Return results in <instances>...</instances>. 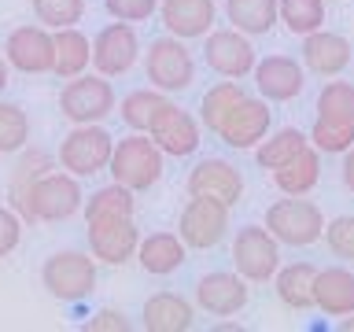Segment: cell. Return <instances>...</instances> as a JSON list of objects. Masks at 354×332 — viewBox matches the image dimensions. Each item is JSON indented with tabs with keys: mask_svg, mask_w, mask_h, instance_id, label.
Here are the masks:
<instances>
[{
	"mask_svg": "<svg viewBox=\"0 0 354 332\" xmlns=\"http://www.w3.org/2000/svg\"><path fill=\"white\" fill-rule=\"evenodd\" d=\"M30 4H33V19L44 30L77 26L85 19V0H30Z\"/></svg>",
	"mask_w": 354,
	"mask_h": 332,
	"instance_id": "d590c367",
	"label": "cell"
},
{
	"mask_svg": "<svg viewBox=\"0 0 354 332\" xmlns=\"http://www.w3.org/2000/svg\"><path fill=\"white\" fill-rule=\"evenodd\" d=\"M225 232H229V207L210 196H192L185 203L181 218H177V237L192 251L214 248V243H221Z\"/></svg>",
	"mask_w": 354,
	"mask_h": 332,
	"instance_id": "9c48e42d",
	"label": "cell"
},
{
	"mask_svg": "<svg viewBox=\"0 0 354 332\" xmlns=\"http://www.w3.org/2000/svg\"><path fill=\"white\" fill-rule=\"evenodd\" d=\"M243 96H248V93H243V85L236 82V77H225V82L210 85L203 93V100H199V126H203L207 133H218L221 118H225Z\"/></svg>",
	"mask_w": 354,
	"mask_h": 332,
	"instance_id": "f546056e",
	"label": "cell"
},
{
	"mask_svg": "<svg viewBox=\"0 0 354 332\" xmlns=\"http://www.w3.org/2000/svg\"><path fill=\"white\" fill-rule=\"evenodd\" d=\"M22 240V218L11 207H0V259H8Z\"/></svg>",
	"mask_w": 354,
	"mask_h": 332,
	"instance_id": "ab89813d",
	"label": "cell"
},
{
	"mask_svg": "<svg viewBox=\"0 0 354 332\" xmlns=\"http://www.w3.org/2000/svg\"><path fill=\"white\" fill-rule=\"evenodd\" d=\"M48 170H55V159L48 151H41V148H22V155H19V163H15V170H11V181H8V199H11V207L19 203L22 196H26V188L37 181L41 174H48Z\"/></svg>",
	"mask_w": 354,
	"mask_h": 332,
	"instance_id": "d6a6232c",
	"label": "cell"
},
{
	"mask_svg": "<svg viewBox=\"0 0 354 332\" xmlns=\"http://www.w3.org/2000/svg\"><path fill=\"white\" fill-rule=\"evenodd\" d=\"M306 137L299 133L295 126H288V129H277L273 137H262L259 144H254V159H259L262 170H281V166L292 159L295 151H303L306 148Z\"/></svg>",
	"mask_w": 354,
	"mask_h": 332,
	"instance_id": "4dcf8cb0",
	"label": "cell"
},
{
	"mask_svg": "<svg viewBox=\"0 0 354 332\" xmlns=\"http://www.w3.org/2000/svg\"><path fill=\"white\" fill-rule=\"evenodd\" d=\"M199 118H192L188 111H181L170 100L159 115H155L151 122V129H148V137L159 144V151L162 155H174V159H185V155H192L199 148Z\"/></svg>",
	"mask_w": 354,
	"mask_h": 332,
	"instance_id": "2e32d148",
	"label": "cell"
},
{
	"mask_svg": "<svg viewBox=\"0 0 354 332\" xmlns=\"http://www.w3.org/2000/svg\"><path fill=\"white\" fill-rule=\"evenodd\" d=\"M166 104H170V96H166L162 89H151V85L148 89H133V93L118 104V115L133 133H148L155 115H159Z\"/></svg>",
	"mask_w": 354,
	"mask_h": 332,
	"instance_id": "f1b7e54d",
	"label": "cell"
},
{
	"mask_svg": "<svg viewBox=\"0 0 354 332\" xmlns=\"http://www.w3.org/2000/svg\"><path fill=\"white\" fill-rule=\"evenodd\" d=\"M115 85L104 74H77L66 77L63 93H59V111L63 118H71L74 126H88V122H104L111 111H115Z\"/></svg>",
	"mask_w": 354,
	"mask_h": 332,
	"instance_id": "8992f818",
	"label": "cell"
},
{
	"mask_svg": "<svg viewBox=\"0 0 354 332\" xmlns=\"http://www.w3.org/2000/svg\"><path fill=\"white\" fill-rule=\"evenodd\" d=\"M225 15L232 30L248 33V37H262L277 26V0H225Z\"/></svg>",
	"mask_w": 354,
	"mask_h": 332,
	"instance_id": "4316f807",
	"label": "cell"
},
{
	"mask_svg": "<svg viewBox=\"0 0 354 332\" xmlns=\"http://www.w3.org/2000/svg\"><path fill=\"white\" fill-rule=\"evenodd\" d=\"M159 19L166 33H174L181 41H196L214 30L218 4L214 0H159Z\"/></svg>",
	"mask_w": 354,
	"mask_h": 332,
	"instance_id": "d6986e66",
	"label": "cell"
},
{
	"mask_svg": "<svg viewBox=\"0 0 354 332\" xmlns=\"http://www.w3.org/2000/svg\"><path fill=\"white\" fill-rule=\"evenodd\" d=\"M82 203H85L82 177H74L66 170H48L26 188V196H22L11 210H15L22 221H30V225H52V221L74 218L77 210H82Z\"/></svg>",
	"mask_w": 354,
	"mask_h": 332,
	"instance_id": "6da1fadb",
	"label": "cell"
},
{
	"mask_svg": "<svg viewBox=\"0 0 354 332\" xmlns=\"http://www.w3.org/2000/svg\"><path fill=\"white\" fill-rule=\"evenodd\" d=\"M248 299H251V288H248V281H243L240 273L218 270V273H207V277L196 281V306L207 310L210 317L240 314V310L248 306Z\"/></svg>",
	"mask_w": 354,
	"mask_h": 332,
	"instance_id": "9a60e30c",
	"label": "cell"
},
{
	"mask_svg": "<svg viewBox=\"0 0 354 332\" xmlns=\"http://www.w3.org/2000/svg\"><path fill=\"white\" fill-rule=\"evenodd\" d=\"M137 192L118 181H111L104 188H96L93 196L82 203V214L85 221H100V218H133V207H137Z\"/></svg>",
	"mask_w": 354,
	"mask_h": 332,
	"instance_id": "83f0119b",
	"label": "cell"
},
{
	"mask_svg": "<svg viewBox=\"0 0 354 332\" xmlns=\"http://www.w3.org/2000/svg\"><path fill=\"white\" fill-rule=\"evenodd\" d=\"M162 159L166 155L159 151V144L148 133H129V137L115 140V148H111L107 174H111V181L126 185L133 192H148L162 177Z\"/></svg>",
	"mask_w": 354,
	"mask_h": 332,
	"instance_id": "7a4b0ae2",
	"label": "cell"
},
{
	"mask_svg": "<svg viewBox=\"0 0 354 332\" xmlns=\"http://www.w3.org/2000/svg\"><path fill=\"white\" fill-rule=\"evenodd\" d=\"M4 59L22 74H52V63H55L52 30H44L41 22L15 26L4 41Z\"/></svg>",
	"mask_w": 354,
	"mask_h": 332,
	"instance_id": "7c38bea8",
	"label": "cell"
},
{
	"mask_svg": "<svg viewBox=\"0 0 354 332\" xmlns=\"http://www.w3.org/2000/svg\"><path fill=\"white\" fill-rule=\"evenodd\" d=\"M85 229H88V251H93L96 262L122 266L137 255L140 229L133 225V218H100V221H85Z\"/></svg>",
	"mask_w": 354,
	"mask_h": 332,
	"instance_id": "5bb4252c",
	"label": "cell"
},
{
	"mask_svg": "<svg viewBox=\"0 0 354 332\" xmlns=\"http://www.w3.org/2000/svg\"><path fill=\"white\" fill-rule=\"evenodd\" d=\"M214 332H243V325H236V321H221V325H214Z\"/></svg>",
	"mask_w": 354,
	"mask_h": 332,
	"instance_id": "ee69618b",
	"label": "cell"
},
{
	"mask_svg": "<svg viewBox=\"0 0 354 332\" xmlns=\"http://www.w3.org/2000/svg\"><path fill=\"white\" fill-rule=\"evenodd\" d=\"M188 196H210L225 207H236L243 196V177L225 159H199L188 174Z\"/></svg>",
	"mask_w": 354,
	"mask_h": 332,
	"instance_id": "e0dca14e",
	"label": "cell"
},
{
	"mask_svg": "<svg viewBox=\"0 0 354 332\" xmlns=\"http://www.w3.org/2000/svg\"><path fill=\"white\" fill-rule=\"evenodd\" d=\"M104 8L118 22H148L159 11V0H104Z\"/></svg>",
	"mask_w": 354,
	"mask_h": 332,
	"instance_id": "f35d334b",
	"label": "cell"
},
{
	"mask_svg": "<svg viewBox=\"0 0 354 332\" xmlns=\"http://www.w3.org/2000/svg\"><path fill=\"white\" fill-rule=\"evenodd\" d=\"M266 229L277 237V243L288 248H310L325 232V214L317 203H310L303 196H288L266 207Z\"/></svg>",
	"mask_w": 354,
	"mask_h": 332,
	"instance_id": "277c9868",
	"label": "cell"
},
{
	"mask_svg": "<svg viewBox=\"0 0 354 332\" xmlns=\"http://www.w3.org/2000/svg\"><path fill=\"white\" fill-rule=\"evenodd\" d=\"M339 174H343V185H347L351 192H354V144H351L347 151H343V166H339Z\"/></svg>",
	"mask_w": 354,
	"mask_h": 332,
	"instance_id": "b9f144b4",
	"label": "cell"
},
{
	"mask_svg": "<svg viewBox=\"0 0 354 332\" xmlns=\"http://www.w3.org/2000/svg\"><path fill=\"white\" fill-rule=\"evenodd\" d=\"M4 89H8V59L0 55V96H4Z\"/></svg>",
	"mask_w": 354,
	"mask_h": 332,
	"instance_id": "7bdbcfd3",
	"label": "cell"
},
{
	"mask_svg": "<svg viewBox=\"0 0 354 332\" xmlns=\"http://www.w3.org/2000/svg\"><path fill=\"white\" fill-rule=\"evenodd\" d=\"M140 317H144V329L148 332H188L196 321V310L177 292H155V295H148Z\"/></svg>",
	"mask_w": 354,
	"mask_h": 332,
	"instance_id": "603a6c76",
	"label": "cell"
},
{
	"mask_svg": "<svg viewBox=\"0 0 354 332\" xmlns=\"http://www.w3.org/2000/svg\"><path fill=\"white\" fill-rule=\"evenodd\" d=\"M30 144V115L11 100H0V155H15Z\"/></svg>",
	"mask_w": 354,
	"mask_h": 332,
	"instance_id": "e575fe53",
	"label": "cell"
},
{
	"mask_svg": "<svg viewBox=\"0 0 354 332\" xmlns=\"http://www.w3.org/2000/svg\"><path fill=\"white\" fill-rule=\"evenodd\" d=\"M133 259L140 262V270L144 273H151V277H166V273H174V270H181L185 259H188V248H185V240L177 237V232H148V237H140L137 243V255Z\"/></svg>",
	"mask_w": 354,
	"mask_h": 332,
	"instance_id": "44dd1931",
	"label": "cell"
},
{
	"mask_svg": "<svg viewBox=\"0 0 354 332\" xmlns=\"http://www.w3.org/2000/svg\"><path fill=\"white\" fill-rule=\"evenodd\" d=\"M277 22L295 37H306L325 26V0H277Z\"/></svg>",
	"mask_w": 354,
	"mask_h": 332,
	"instance_id": "1f68e13d",
	"label": "cell"
},
{
	"mask_svg": "<svg viewBox=\"0 0 354 332\" xmlns=\"http://www.w3.org/2000/svg\"><path fill=\"white\" fill-rule=\"evenodd\" d=\"M303 63L317 77H336L351 66V41L343 33H332L321 26L303 37Z\"/></svg>",
	"mask_w": 354,
	"mask_h": 332,
	"instance_id": "ffe728a7",
	"label": "cell"
},
{
	"mask_svg": "<svg viewBox=\"0 0 354 332\" xmlns=\"http://www.w3.org/2000/svg\"><path fill=\"white\" fill-rule=\"evenodd\" d=\"M41 284L59 303H82L96 288V259L85 251H55L41 266Z\"/></svg>",
	"mask_w": 354,
	"mask_h": 332,
	"instance_id": "5b68a950",
	"label": "cell"
},
{
	"mask_svg": "<svg viewBox=\"0 0 354 332\" xmlns=\"http://www.w3.org/2000/svg\"><path fill=\"white\" fill-rule=\"evenodd\" d=\"M317 118L354 126V82H328L317 96Z\"/></svg>",
	"mask_w": 354,
	"mask_h": 332,
	"instance_id": "836d02e7",
	"label": "cell"
},
{
	"mask_svg": "<svg viewBox=\"0 0 354 332\" xmlns=\"http://www.w3.org/2000/svg\"><path fill=\"white\" fill-rule=\"evenodd\" d=\"M232 266L248 284H266L281 270V243L266 225H243L232 240Z\"/></svg>",
	"mask_w": 354,
	"mask_h": 332,
	"instance_id": "ba28073f",
	"label": "cell"
},
{
	"mask_svg": "<svg viewBox=\"0 0 354 332\" xmlns=\"http://www.w3.org/2000/svg\"><path fill=\"white\" fill-rule=\"evenodd\" d=\"M111 148H115V137H111L100 122L74 126L59 140V166L66 174H74V177H93L100 170H107Z\"/></svg>",
	"mask_w": 354,
	"mask_h": 332,
	"instance_id": "52a82bcc",
	"label": "cell"
},
{
	"mask_svg": "<svg viewBox=\"0 0 354 332\" xmlns=\"http://www.w3.org/2000/svg\"><path fill=\"white\" fill-rule=\"evenodd\" d=\"M129 329H133V321L122 314V310H115V306L96 310V314L85 321V332H129Z\"/></svg>",
	"mask_w": 354,
	"mask_h": 332,
	"instance_id": "60d3db41",
	"label": "cell"
},
{
	"mask_svg": "<svg viewBox=\"0 0 354 332\" xmlns=\"http://www.w3.org/2000/svg\"><path fill=\"white\" fill-rule=\"evenodd\" d=\"M306 140L314 144L317 151H325V155H343V151H347L351 144H354V126H339V122L317 118Z\"/></svg>",
	"mask_w": 354,
	"mask_h": 332,
	"instance_id": "8d00e7d4",
	"label": "cell"
},
{
	"mask_svg": "<svg viewBox=\"0 0 354 332\" xmlns=\"http://www.w3.org/2000/svg\"><path fill=\"white\" fill-rule=\"evenodd\" d=\"M254 85H259V96L270 100V104H288L303 93L306 85V74L303 66L288 55H266V59L254 63Z\"/></svg>",
	"mask_w": 354,
	"mask_h": 332,
	"instance_id": "ac0fdd59",
	"label": "cell"
},
{
	"mask_svg": "<svg viewBox=\"0 0 354 332\" xmlns=\"http://www.w3.org/2000/svg\"><path fill=\"white\" fill-rule=\"evenodd\" d=\"M203 63L210 66L214 74L221 77H248L254 71V63H259V55H254V44L248 33L240 30H210L203 37Z\"/></svg>",
	"mask_w": 354,
	"mask_h": 332,
	"instance_id": "8fae6325",
	"label": "cell"
},
{
	"mask_svg": "<svg viewBox=\"0 0 354 332\" xmlns=\"http://www.w3.org/2000/svg\"><path fill=\"white\" fill-rule=\"evenodd\" d=\"M314 306L325 310L328 317L354 314V273L347 266H328L314 277Z\"/></svg>",
	"mask_w": 354,
	"mask_h": 332,
	"instance_id": "7402d4cb",
	"label": "cell"
},
{
	"mask_svg": "<svg viewBox=\"0 0 354 332\" xmlns=\"http://www.w3.org/2000/svg\"><path fill=\"white\" fill-rule=\"evenodd\" d=\"M52 44H55V63H52V74L55 77H77L88 71L93 63V41L85 37L77 26H63V30H52Z\"/></svg>",
	"mask_w": 354,
	"mask_h": 332,
	"instance_id": "cb8c5ba5",
	"label": "cell"
},
{
	"mask_svg": "<svg viewBox=\"0 0 354 332\" xmlns=\"http://www.w3.org/2000/svg\"><path fill=\"white\" fill-rule=\"evenodd\" d=\"M325 243H328V251L336 255V259L343 262H354V214H343V218H332L328 225H325Z\"/></svg>",
	"mask_w": 354,
	"mask_h": 332,
	"instance_id": "74e56055",
	"label": "cell"
},
{
	"mask_svg": "<svg viewBox=\"0 0 354 332\" xmlns=\"http://www.w3.org/2000/svg\"><path fill=\"white\" fill-rule=\"evenodd\" d=\"M339 332H354V314H347V317L339 321Z\"/></svg>",
	"mask_w": 354,
	"mask_h": 332,
	"instance_id": "f6af8a7d",
	"label": "cell"
},
{
	"mask_svg": "<svg viewBox=\"0 0 354 332\" xmlns=\"http://www.w3.org/2000/svg\"><path fill=\"white\" fill-rule=\"evenodd\" d=\"M321 181V151L314 144H306L303 151H295L281 170H273V185L281 188L284 196H306L314 192Z\"/></svg>",
	"mask_w": 354,
	"mask_h": 332,
	"instance_id": "d4e9b609",
	"label": "cell"
},
{
	"mask_svg": "<svg viewBox=\"0 0 354 332\" xmlns=\"http://www.w3.org/2000/svg\"><path fill=\"white\" fill-rule=\"evenodd\" d=\"M140 59V37L133 22H107L93 37V71L104 77H122Z\"/></svg>",
	"mask_w": 354,
	"mask_h": 332,
	"instance_id": "30bf717a",
	"label": "cell"
},
{
	"mask_svg": "<svg viewBox=\"0 0 354 332\" xmlns=\"http://www.w3.org/2000/svg\"><path fill=\"white\" fill-rule=\"evenodd\" d=\"M273 126V111H270V100H262V96H243L236 107L229 111L225 118H221V126H218V137L229 144V148H254L266 133H270Z\"/></svg>",
	"mask_w": 354,
	"mask_h": 332,
	"instance_id": "4fadbf2b",
	"label": "cell"
},
{
	"mask_svg": "<svg viewBox=\"0 0 354 332\" xmlns=\"http://www.w3.org/2000/svg\"><path fill=\"white\" fill-rule=\"evenodd\" d=\"M314 277H317V266H310V262H292L284 270H277L273 273L277 299L288 310H310L314 306Z\"/></svg>",
	"mask_w": 354,
	"mask_h": 332,
	"instance_id": "484cf974",
	"label": "cell"
},
{
	"mask_svg": "<svg viewBox=\"0 0 354 332\" xmlns=\"http://www.w3.org/2000/svg\"><path fill=\"white\" fill-rule=\"evenodd\" d=\"M144 77H148L151 89H162L166 96L185 93L196 82V59L188 52V44L181 37H174V33L155 37L148 44V52H144Z\"/></svg>",
	"mask_w": 354,
	"mask_h": 332,
	"instance_id": "3957f363",
	"label": "cell"
}]
</instances>
